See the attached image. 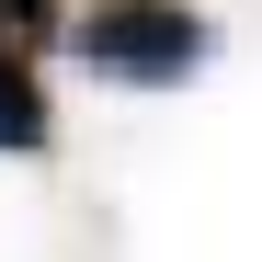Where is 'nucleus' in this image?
<instances>
[{
    "label": "nucleus",
    "instance_id": "f257e3e1",
    "mask_svg": "<svg viewBox=\"0 0 262 262\" xmlns=\"http://www.w3.org/2000/svg\"><path fill=\"white\" fill-rule=\"evenodd\" d=\"M69 57L92 80L160 92V80L205 69V12H194V0H92V12H69Z\"/></svg>",
    "mask_w": 262,
    "mask_h": 262
},
{
    "label": "nucleus",
    "instance_id": "7ed1b4c3",
    "mask_svg": "<svg viewBox=\"0 0 262 262\" xmlns=\"http://www.w3.org/2000/svg\"><path fill=\"white\" fill-rule=\"evenodd\" d=\"M57 34H69V12H57V0H0V46H57Z\"/></svg>",
    "mask_w": 262,
    "mask_h": 262
},
{
    "label": "nucleus",
    "instance_id": "f03ea898",
    "mask_svg": "<svg viewBox=\"0 0 262 262\" xmlns=\"http://www.w3.org/2000/svg\"><path fill=\"white\" fill-rule=\"evenodd\" d=\"M57 114H46V80H34L23 46H0V148H46Z\"/></svg>",
    "mask_w": 262,
    "mask_h": 262
}]
</instances>
